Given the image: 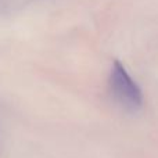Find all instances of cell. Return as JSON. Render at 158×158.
Returning a JSON list of instances; mask_svg holds the SVG:
<instances>
[{"mask_svg":"<svg viewBox=\"0 0 158 158\" xmlns=\"http://www.w3.org/2000/svg\"><path fill=\"white\" fill-rule=\"evenodd\" d=\"M110 86H111V92L115 100L125 110L136 112L143 107L142 89L118 60L114 61V65L111 68Z\"/></svg>","mask_w":158,"mask_h":158,"instance_id":"1","label":"cell"}]
</instances>
